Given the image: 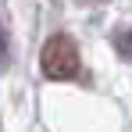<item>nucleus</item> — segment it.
Segmentation results:
<instances>
[{
    "mask_svg": "<svg viewBox=\"0 0 132 132\" xmlns=\"http://www.w3.org/2000/svg\"><path fill=\"white\" fill-rule=\"evenodd\" d=\"M39 68H43L46 79H54V82L75 79V75H79V68H82L75 39H71V36H64V32L50 36V39L43 43V50H39Z\"/></svg>",
    "mask_w": 132,
    "mask_h": 132,
    "instance_id": "f257e3e1",
    "label": "nucleus"
},
{
    "mask_svg": "<svg viewBox=\"0 0 132 132\" xmlns=\"http://www.w3.org/2000/svg\"><path fill=\"white\" fill-rule=\"evenodd\" d=\"M114 46H118V54L125 61H132V29H118L114 32Z\"/></svg>",
    "mask_w": 132,
    "mask_h": 132,
    "instance_id": "f03ea898",
    "label": "nucleus"
}]
</instances>
